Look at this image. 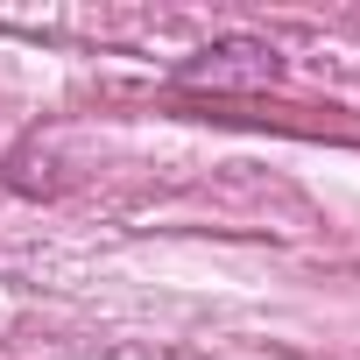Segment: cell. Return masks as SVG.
I'll return each mask as SVG.
<instances>
[{
	"instance_id": "6da1fadb",
	"label": "cell",
	"mask_w": 360,
	"mask_h": 360,
	"mask_svg": "<svg viewBox=\"0 0 360 360\" xmlns=\"http://www.w3.org/2000/svg\"><path fill=\"white\" fill-rule=\"evenodd\" d=\"M276 71H283V57L269 50V43H255V36H226V43H212V50H198L184 71V85H276Z\"/></svg>"
}]
</instances>
